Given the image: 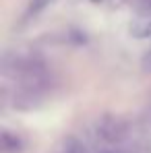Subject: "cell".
<instances>
[{"label":"cell","instance_id":"6da1fadb","mask_svg":"<svg viewBox=\"0 0 151 153\" xmlns=\"http://www.w3.org/2000/svg\"><path fill=\"white\" fill-rule=\"evenodd\" d=\"M130 134L128 122L118 116H106L95 124V137L101 145H122Z\"/></svg>","mask_w":151,"mask_h":153},{"label":"cell","instance_id":"7a4b0ae2","mask_svg":"<svg viewBox=\"0 0 151 153\" xmlns=\"http://www.w3.org/2000/svg\"><path fill=\"white\" fill-rule=\"evenodd\" d=\"M58 153H91V151L87 149V145H85L81 139H77V137H66V139L60 143Z\"/></svg>","mask_w":151,"mask_h":153},{"label":"cell","instance_id":"3957f363","mask_svg":"<svg viewBox=\"0 0 151 153\" xmlns=\"http://www.w3.org/2000/svg\"><path fill=\"white\" fill-rule=\"evenodd\" d=\"M2 147H4L6 153H19L21 147H23V143H21V139H19L17 134L4 130V134H2Z\"/></svg>","mask_w":151,"mask_h":153},{"label":"cell","instance_id":"277c9868","mask_svg":"<svg viewBox=\"0 0 151 153\" xmlns=\"http://www.w3.org/2000/svg\"><path fill=\"white\" fill-rule=\"evenodd\" d=\"M54 0H29L27 2V10H25V17L31 19V17H37L39 13H44L48 6H50Z\"/></svg>","mask_w":151,"mask_h":153},{"label":"cell","instance_id":"5b68a950","mask_svg":"<svg viewBox=\"0 0 151 153\" xmlns=\"http://www.w3.org/2000/svg\"><path fill=\"white\" fill-rule=\"evenodd\" d=\"M95 153H130V151L124 149L122 145H101Z\"/></svg>","mask_w":151,"mask_h":153},{"label":"cell","instance_id":"8992f818","mask_svg":"<svg viewBox=\"0 0 151 153\" xmlns=\"http://www.w3.org/2000/svg\"><path fill=\"white\" fill-rule=\"evenodd\" d=\"M141 66L145 68V71H151V50L143 56V60H141Z\"/></svg>","mask_w":151,"mask_h":153}]
</instances>
